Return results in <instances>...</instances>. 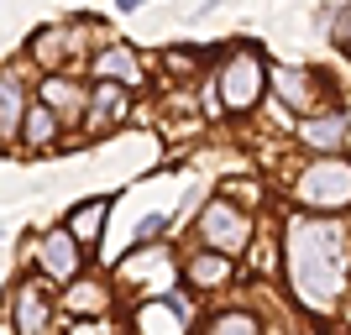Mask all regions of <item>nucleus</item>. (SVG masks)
Returning a JSON list of instances; mask_svg holds the SVG:
<instances>
[{"label": "nucleus", "mask_w": 351, "mask_h": 335, "mask_svg": "<svg viewBox=\"0 0 351 335\" xmlns=\"http://www.w3.org/2000/svg\"><path fill=\"white\" fill-rule=\"evenodd\" d=\"M289 283L304 309H336L341 283H346V231L320 215L289 220Z\"/></svg>", "instance_id": "nucleus-1"}, {"label": "nucleus", "mask_w": 351, "mask_h": 335, "mask_svg": "<svg viewBox=\"0 0 351 335\" xmlns=\"http://www.w3.org/2000/svg\"><path fill=\"white\" fill-rule=\"evenodd\" d=\"M293 199L304 210H346L351 204V158H315L293 178Z\"/></svg>", "instance_id": "nucleus-2"}, {"label": "nucleus", "mask_w": 351, "mask_h": 335, "mask_svg": "<svg viewBox=\"0 0 351 335\" xmlns=\"http://www.w3.org/2000/svg\"><path fill=\"white\" fill-rule=\"evenodd\" d=\"M267 63L252 53V47H236L231 58L220 63L215 73V89H220V105L231 110V116H241V110H252V105L263 100V89H267Z\"/></svg>", "instance_id": "nucleus-3"}, {"label": "nucleus", "mask_w": 351, "mask_h": 335, "mask_svg": "<svg viewBox=\"0 0 351 335\" xmlns=\"http://www.w3.org/2000/svg\"><path fill=\"white\" fill-rule=\"evenodd\" d=\"M194 231H199L205 251L236 257V251H247V241H252V215L241 204H231V199H210L205 210L194 215Z\"/></svg>", "instance_id": "nucleus-4"}, {"label": "nucleus", "mask_w": 351, "mask_h": 335, "mask_svg": "<svg viewBox=\"0 0 351 335\" xmlns=\"http://www.w3.org/2000/svg\"><path fill=\"white\" fill-rule=\"evenodd\" d=\"M32 257H37V267H43L53 283H79V267H84V247L73 241L69 225H58V231H47L37 247H32Z\"/></svg>", "instance_id": "nucleus-5"}, {"label": "nucleus", "mask_w": 351, "mask_h": 335, "mask_svg": "<svg viewBox=\"0 0 351 335\" xmlns=\"http://www.w3.org/2000/svg\"><path fill=\"white\" fill-rule=\"evenodd\" d=\"M47 320H53V299H47L43 283H21V288H11V325L21 335H43Z\"/></svg>", "instance_id": "nucleus-6"}, {"label": "nucleus", "mask_w": 351, "mask_h": 335, "mask_svg": "<svg viewBox=\"0 0 351 335\" xmlns=\"http://www.w3.org/2000/svg\"><path fill=\"white\" fill-rule=\"evenodd\" d=\"M267 84L278 89V100L289 105V110H299V116H320V110H315V100H320V89H315V73L309 69H283V63H273V79H267Z\"/></svg>", "instance_id": "nucleus-7"}, {"label": "nucleus", "mask_w": 351, "mask_h": 335, "mask_svg": "<svg viewBox=\"0 0 351 335\" xmlns=\"http://www.w3.org/2000/svg\"><path fill=\"white\" fill-rule=\"evenodd\" d=\"M299 136H304L315 152H325V158H341V147H346V136H351V116L346 110H320V116H309L304 126H299Z\"/></svg>", "instance_id": "nucleus-8"}, {"label": "nucleus", "mask_w": 351, "mask_h": 335, "mask_svg": "<svg viewBox=\"0 0 351 335\" xmlns=\"http://www.w3.org/2000/svg\"><path fill=\"white\" fill-rule=\"evenodd\" d=\"M126 110H132V95L121 84H95L89 89V132H105V126H121L126 121Z\"/></svg>", "instance_id": "nucleus-9"}, {"label": "nucleus", "mask_w": 351, "mask_h": 335, "mask_svg": "<svg viewBox=\"0 0 351 335\" xmlns=\"http://www.w3.org/2000/svg\"><path fill=\"white\" fill-rule=\"evenodd\" d=\"M43 105L53 110V116H63V121H79V116H89V89H79L73 79L47 73L43 79Z\"/></svg>", "instance_id": "nucleus-10"}, {"label": "nucleus", "mask_w": 351, "mask_h": 335, "mask_svg": "<svg viewBox=\"0 0 351 335\" xmlns=\"http://www.w3.org/2000/svg\"><path fill=\"white\" fill-rule=\"evenodd\" d=\"M63 309L79 314V320L105 314V309H110V288H105V277H79V283H69V288H63Z\"/></svg>", "instance_id": "nucleus-11"}, {"label": "nucleus", "mask_w": 351, "mask_h": 335, "mask_svg": "<svg viewBox=\"0 0 351 335\" xmlns=\"http://www.w3.org/2000/svg\"><path fill=\"white\" fill-rule=\"evenodd\" d=\"M95 73H100V84H142V69H136V53L132 47H105L95 53Z\"/></svg>", "instance_id": "nucleus-12"}, {"label": "nucleus", "mask_w": 351, "mask_h": 335, "mask_svg": "<svg viewBox=\"0 0 351 335\" xmlns=\"http://www.w3.org/2000/svg\"><path fill=\"white\" fill-rule=\"evenodd\" d=\"M27 95H21V84H16V73H5L0 79V136L5 142H16L21 136V126H27Z\"/></svg>", "instance_id": "nucleus-13"}, {"label": "nucleus", "mask_w": 351, "mask_h": 335, "mask_svg": "<svg viewBox=\"0 0 351 335\" xmlns=\"http://www.w3.org/2000/svg\"><path fill=\"white\" fill-rule=\"evenodd\" d=\"M231 262L236 257H220V251H194L184 262V277H189V288H220L231 277Z\"/></svg>", "instance_id": "nucleus-14"}, {"label": "nucleus", "mask_w": 351, "mask_h": 335, "mask_svg": "<svg viewBox=\"0 0 351 335\" xmlns=\"http://www.w3.org/2000/svg\"><path fill=\"white\" fill-rule=\"evenodd\" d=\"M105 215H110V204H105V199H84V204L69 215L73 241H79V247H95V241L105 236Z\"/></svg>", "instance_id": "nucleus-15"}, {"label": "nucleus", "mask_w": 351, "mask_h": 335, "mask_svg": "<svg viewBox=\"0 0 351 335\" xmlns=\"http://www.w3.org/2000/svg\"><path fill=\"white\" fill-rule=\"evenodd\" d=\"M21 136H27V147L32 152H43V147H53V136H58V116L47 110L43 100L32 105V116H27V126H21Z\"/></svg>", "instance_id": "nucleus-16"}, {"label": "nucleus", "mask_w": 351, "mask_h": 335, "mask_svg": "<svg viewBox=\"0 0 351 335\" xmlns=\"http://www.w3.org/2000/svg\"><path fill=\"white\" fill-rule=\"evenodd\" d=\"M199 335H263V325H257V314H247V309H226V314H215Z\"/></svg>", "instance_id": "nucleus-17"}, {"label": "nucleus", "mask_w": 351, "mask_h": 335, "mask_svg": "<svg viewBox=\"0 0 351 335\" xmlns=\"http://www.w3.org/2000/svg\"><path fill=\"white\" fill-rule=\"evenodd\" d=\"M330 37H336V47L351 58V5H336V11H330Z\"/></svg>", "instance_id": "nucleus-18"}, {"label": "nucleus", "mask_w": 351, "mask_h": 335, "mask_svg": "<svg viewBox=\"0 0 351 335\" xmlns=\"http://www.w3.org/2000/svg\"><path fill=\"white\" fill-rule=\"evenodd\" d=\"M58 42H69V37H63L58 27H47V32H37V37H32V53H37L43 63H53V58H58Z\"/></svg>", "instance_id": "nucleus-19"}, {"label": "nucleus", "mask_w": 351, "mask_h": 335, "mask_svg": "<svg viewBox=\"0 0 351 335\" xmlns=\"http://www.w3.org/2000/svg\"><path fill=\"white\" fill-rule=\"evenodd\" d=\"M152 236H162V215H152V220L136 225V241H152Z\"/></svg>", "instance_id": "nucleus-20"}, {"label": "nucleus", "mask_w": 351, "mask_h": 335, "mask_svg": "<svg viewBox=\"0 0 351 335\" xmlns=\"http://www.w3.org/2000/svg\"><path fill=\"white\" fill-rule=\"evenodd\" d=\"M73 335H100V330H89V325H79V330H73Z\"/></svg>", "instance_id": "nucleus-21"}]
</instances>
